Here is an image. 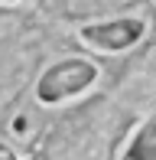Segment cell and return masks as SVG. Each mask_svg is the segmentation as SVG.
I'll use <instances>...</instances> for the list:
<instances>
[{"instance_id": "obj_1", "label": "cell", "mask_w": 156, "mask_h": 160, "mask_svg": "<svg viewBox=\"0 0 156 160\" xmlns=\"http://www.w3.org/2000/svg\"><path fill=\"white\" fill-rule=\"evenodd\" d=\"M42 20L36 0H0V160L16 150L39 69Z\"/></svg>"}]
</instances>
